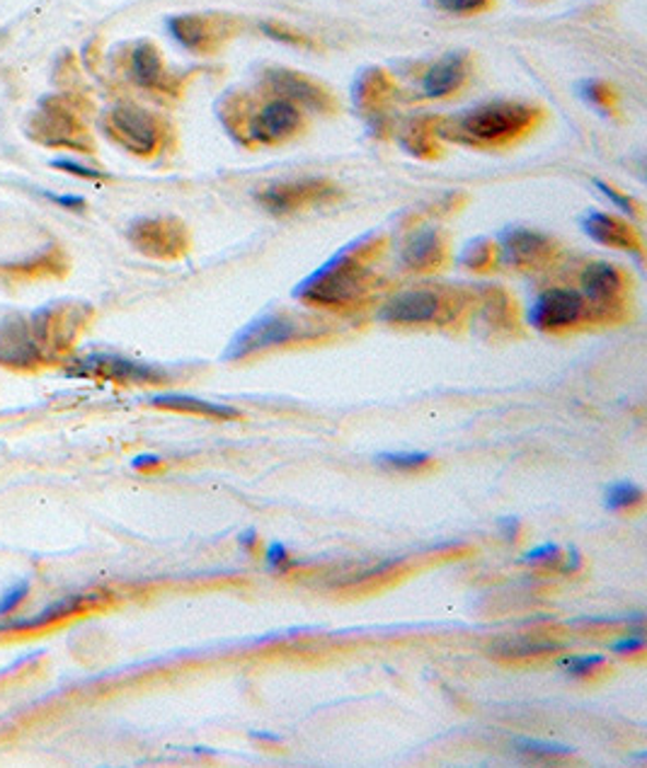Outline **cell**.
<instances>
[{
  "label": "cell",
  "instance_id": "6da1fadb",
  "mask_svg": "<svg viewBox=\"0 0 647 768\" xmlns=\"http://www.w3.org/2000/svg\"><path fill=\"white\" fill-rule=\"evenodd\" d=\"M533 121V109L519 103H487L481 107L466 109L461 115L446 119L439 133L449 141L459 143H505L517 139Z\"/></svg>",
  "mask_w": 647,
  "mask_h": 768
},
{
  "label": "cell",
  "instance_id": "7a4b0ae2",
  "mask_svg": "<svg viewBox=\"0 0 647 768\" xmlns=\"http://www.w3.org/2000/svg\"><path fill=\"white\" fill-rule=\"evenodd\" d=\"M366 281H369V275L344 251L334 255L328 265H322L314 277H308L296 289V296L320 303V306H348L366 291Z\"/></svg>",
  "mask_w": 647,
  "mask_h": 768
},
{
  "label": "cell",
  "instance_id": "3957f363",
  "mask_svg": "<svg viewBox=\"0 0 647 768\" xmlns=\"http://www.w3.org/2000/svg\"><path fill=\"white\" fill-rule=\"evenodd\" d=\"M306 333V327L301 321L292 318L286 313H267L248 323L243 330L233 337V342L226 349L223 359H243L255 352H264L270 347H282L286 342L296 340Z\"/></svg>",
  "mask_w": 647,
  "mask_h": 768
},
{
  "label": "cell",
  "instance_id": "277c9868",
  "mask_svg": "<svg viewBox=\"0 0 647 768\" xmlns=\"http://www.w3.org/2000/svg\"><path fill=\"white\" fill-rule=\"evenodd\" d=\"M589 303L575 289L553 287L541 291L529 306V323L541 333H561L585 318Z\"/></svg>",
  "mask_w": 647,
  "mask_h": 768
},
{
  "label": "cell",
  "instance_id": "5b68a950",
  "mask_svg": "<svg viewBox=\"0 0 647 768\" xmlns=\"http://www.w3.org/2000/svg\"><path fill=\"white\" fill-rule=\"evenodd\" d=\"M109 131L125 149L137 155H151L161 143L158 121L146 109L119 105L109 112Z\"/></svg>",
  "mask_w": 647,
  "mask_h": 768
},
{
  "label": "cell",
  "instance_id": "8992f818",
  "mask_svg": "<svg viewBox=\"0 0 647 768\" xmlns=\"http://www.w3.org/2000/svg\"><path fill=\"white\" fill-rule=\"evenodd\" d=\"M446 313V303L439 291L434 289H410L390 296L378 318L390 325H427L437 323Z\"/></svg>",
  "mask_w": 647,
  "mask_h": 768
},
{
  "label": "cell",
  "instance_id": "52a82bcc",
  "mask_svg": "<svg viewBox=\"0 0 647 768\" xmlns=\"http://www.w3.org/2000/svg\"><path fill=\"white\" fill-rule=\"evenodd\" d=\"M334 195H338V189L322 183V179H294V183L264 187L258 195V201L267 211L274 213V217H286V213H292L301 207L316 205V201L322 199H332Z\"/></svg>",
  "mask_w": 647,
  "mask_h": 768
},
{
  "label": "cell",
  "instance_id": "ba28073f",
  "mask_svg": "<svg viewBox=\"0 0 647 768\" xmlns=\"http://www.w3.org/2000/svg\"><path fill=\"white\" fill-rule=\"evenodd\" d=\"M73 376H99L119 383H161L163 371L149 364L119 357V354H91L71 366Z\"/></svg>",
  "mask_w": 647,
  "mask_h": 768
},
{
  "label": "cell",
  "instance_id": "9c48e42d",
  "mask_svg": "<svg viewBox=\"0 0 647 768\" xmlns=\"http://www.w3.org/2000/svg\"><path fill=\"white\" fill-rule=\"evenodd\" d=\"M129 238L151 257H175L185 251V229L175 221L141 219L129 229Z\"/></svg>",
  "mask_w": 647,
  "mask_h": 768
},
{
  "label": "cell",
  "instance_id": "30bf717a",
  "mask_svg": "<svg viewBox=\"0 0 647 768\" xmlns=\"http://www.w3.org/2000/svg\"><path fill=\"white\" fill-rule=\"evenodd\" d=\"M301 124V112L294 103L279 97L267 103L248 124V137L258 143H277L294 137Z\"/></svg>",
  "mask_w": 647,
  "mask_h": 768
},
{
  "label": "cell",
  "instance_id": "8fae6325",
  "mask_svg": "<svg viewBox=\"0 0 647 768\" xmlns=\"http://www.w3.org/2000/svg\"><path fill=\"white\" fill-rule=\"evenodd\" d=\"M105 602H107V594H103V592H87V594L63 596V598H59V602L49 604L37 616L3 620V624H0V632H27V630L47 628L51 624H59V620H66V618H71L75 614H83V612H87V608H95V606L105 604Z\"/></svg>",
  "mask_w": 647,
  "mask_h": 768
},
{
  "label": "cell",
  "instance_id": "7c38bea8",
  "mask_svg": "<svg viewBox=\"0 0 647 768\" xmlns=\"http://www.w3.org/2000/svg\"><path fill=\"white\" fill-rule=\"evenodd\" d=\"M42 357V345L37 340L35 327L30 321L10 318L0 327V361L5 366L27 369L37 364Z\"/></svg>",
  "mask_w": 647,
  "mask_h": 768
},
{
  "label": "cell",
  "instance_id": "4fadbf2b",
  "mask_svg": "<svg viewBox=\"0 0 647 768\" xmlns=\"http://www.w3.org/2000/svg\"><path fill=\"white\" fill-rule=\"evenodd\" d=\"M553 243L529 229H507L499 233V257L511 267H529L549 257Z\"/></svg>",
  "mask_w": 647,
  "mask_h": 768
},
{
  "label": "cell",
  "instance_id": "5bb4252c",
  "mask_svg": "<svg viewBox=\"0 0 647 768\" xmlns=\"http://www.w3.org/2000/svg\"><path fill=\"white\" fill-rule=\"evenodd\" d=\"M579 223H583V231L589 235V238H595L597 243L640 255L638 235H635V231L628 223L619 221L616 217H609V213H601V211H589Z\"/></svg>",
  "mask_w": 647,
  "mask_h": 768
},
{
  "label": "cell",
  "instance_id": "9a60e30c",
  "mask_svg": "<svg viewBox=\"0 0 647 768\" xmlns=\"http://www.w3.org/2000/svg\"><path fill=\"white\" fill-rule=\"evenodd\" d=\"M583 296L587 303H592L595 309H607L611 301H616L623 291V275L619 267L609 263H592L585 267L583 279Z\"/></svg>",
  "mask_w": 647,
  "mask_h": 768
},
{
  "label": "cell",
  "instance_id": "2e32d148",
  "mask_svg": "<svg viewBox=\"0 0 647 768\" xmlns=\"http://www.w3.org/2000/svg\"><path fill=\"white\" fill-rule=\"evenodd\" d=\"M466 78V61L461 54H449L439 59L437 63L422 78V93L425 97H446L454 90H459Z\"/></svg>",
  "mask_w": 647,
  "mask_h": 768
},
{
  "label": "cell",
  "instance_id": "e0dca14e",
  "mask_svg": "<svg viewBox=\"0 0 647 768\" xmlns=\"http://www.w3.org/2000/svg\"><path fill=\"white\" fill-rule=\"evenodd\" d=\"M149 403L153 405V408H161V410L204 415V417H214V420H236V417H240V412L236 408H231V405L209 403V400L195 398V395H185V393H161V395H153Z\"/></svg>",
  "mask_w": 647,
  "mask_h": 768
},
{
  "label": "cell",
  "instance_id": "ac0fdd59",
  "mask_svg": "<svg viewBox=\"0 0 647 768\" xmlns=\"http://www.w3.org/2000/svg\"><path fill=\"white\" fill-rule=\"evenodd\" d=\"M270 83L279 95L289 100V103H294L296 107L306 105V107H314V109H322V107H328V103H330L328 95L322 93L318 85L306 81L304 75H296V73H289V71H272Z\"/></svg>",
  "mask_w": 647,
  "mask_h": 768
},
{
  "label": "cell",
  "instance_id": "d6986e66",
  "mask_svg": "<svg viewBox=\"0 0 647 768\" xmlns=\"http://www.w3.org/2000/svg\"><path fill=\"white\" fill-rule=\"evenodd\" d=\"M442 257V238L437 231L425 229L412 233L408 243L403 245V253H400V259H403V265L410 269H430L439 263Z\"/></svg>",
  "mask_w": 647,
  "mask_h": 768
},
{
  "label": "cell",
  "instance_id": "ffe728a7",
  "mask_svg": "<svg viewBox=\"0 0 647 768\" xmlns=\"http://www.w3.org/2000/svg\"><path fill=\"white\" fill-rule=\"evenodd\" d=\"M555 652H561V642L545 638H505L490 645V654L497 660H539Z\"/></svg>",
  "mask_w": 647,
  "mask_h": 768
},
{
  "label": "cell",
  "instance_id": "44dd1931",
  "mask_svg": "<svg viewBox=\"0 0 647 768\" xmlns=\"http://www.w3.org/2000/svg\"><path fill=\"white\" fill-rule=\"evenodd\" d=\"M131 75L141 88H155L163 81V61L161 54L149 42L139 44L131 51Z\"/></svg>",
  "mask_w": 647,
  "mask_h": 768
},
{
  "label": "cell",
  "instance_id": "7402d4cb",
  "mask_svg": "<svg viewBox=\"0 0 647 768\" xmlns=\"http://www.w3.org/2000/svg\"><path fill=\"white\" fill-rule=\"evenodd\" d=\"M167 27H170V35L180 44H185L187 49H199L207 42V25L204 20L197 15L173 18L167 22Z\"/></svg>",
  "mask_w": 647,
  "mask_h": 768
},
{
  "label": "cell",
  "instance_id": "603a6c76",
  "mask_svg": "<svg viewBox=\"0 0 647 768\" xmlns=\"http://www.w3.org/2000/svg\"><path fill=\"white\" fill-rule=\"evenodd\" d=\"M430 461H432V456L425 454V451H388V454L376 456L378 466L390 468V470H403V473L427 468Z\"/></svg>",
  "mask_w": 647,
  "mask_h": 768
},
{
  "label": "cell",
  "instance_id": "cb8c5ba5",
  "mask_svg": "<svg viewBox=\"0 0 647 768\" xmlns=\"http://www.w3.org/2000/svg\"><path fill=\"white\" fill-rule=\"evenodd\" d=\"M645 500L643 488L633 482H611L607 492H604V502L609 510L621 512V510H631V507H638Z\"/></svg>",
  "mask_w": 647,
  "mask_h": 768
},
{
  "label": "cell",
  "instance_id": "d4e9b609",
  "mask_svg": "<svg viewBox=\"0 0 647 768\" xmlns=\"http://www.w3.org/2000/svg\"><path fill=\"white\" fill-rule=\"evenodd\" d=\"M515 749L524 756H570L575 754L573 747H565V744H555V742H539V740H527L521 737L515 742Z\"/></svg>",
  "mask_w": 647,
  "mask_h": 768
},
{
  "label": "cell",
  "instance_id": "484cf974",
  "mask_svg": "<svg viewBox=\"0 0 647 768\" xmlns=\"http://www.w3.org/2000/svg\"><path fill=\"white\" fill-rule=\"evenodd\" d=\"M604 658H599V654H573V658H563L557 660L561 664V670L570 676H589L595 674L597 670L604 666Z\"/></svg>",
  "mask_w": 647,
  "mask_h": 768
},
{
  "label": "cell",
  "instance_id": "4316f807",
  "mask_svg": "<svg viewBox=\"0 0 647 768\" xmlns=\"http://www.w3.org/2000/svg\"><path fill=\"white\" fill-rule=\"evenodd\" d=\"M557 560H561V548H557L555 544H543L539 548L527 550L521 556V562H527V565H551Z\"/></svg>",
  "mask_w": 647,
  "mask_h": 768
},
{
  "label": "cell",
  "instance_id": "83f0119b",
  "mask_svg": "<svg viewBox=\"0 0 647 768\" xmlns=\"http://www.w3.org/2000/svg\"><path fill=\"white\" fill-rule=\"evenodd\" d=\"M398 568V560H386V562H378V565H372V568H366L364 572L360 574H354V578L350 580L352 584H362V582H376V580H384L388 578L390 572H393Z\"/></svg>",
  "mask_w": 647,
  "mask_h": 768
},
{
  "label": "cell",
  "instance_id": "f1b7e54d",
  "mask_svg": "<svg viewBox=\"0 0 647 768\" xmlns=\"http://www.w3.org/2000/svg\"><path fill=\"white\" fill-rule=\"evenodd\" d=\"M442 10L446 13H456V15H468L475 13V10H483L487 5V0H434Z\"/></svg>",
  "mask_w": 647,
  "mask_h": 768
},
{
  "label": "cell",
  "instance_id": "f546056e",
  "mask_svg": "<svg viewBox=\"0 0 647 768\" xmlns=\"http://www.w3.org/2000/svg\"><path fill=\"white\" fill-rule=\"evenodd\" d=\"M264 560H267V565H270V568H274L279 572H284L296 565L292 558H289V550L284 548V544H270V548H267V552H264Z\"/></svg>",
  "mask_w": 647,
  "mask_h": 768
},
{
  "label": "cell",
  "instance_id": "4dcf8cb0",
  "mask_svg": "<svg viewBox=\"0 0 647 768\" xmlns=\"http://www.w3.org/2000/svg\"><path fill=\"white\" fill-rule=\"evenodd\" d=\"M27 590H30V584H27V582H22V584H15L13 590H10L3 598H0V618L8 616L10 612H15V608H17L22 602H25Z\"/></svg>",
  "mask_w": 647,
  "mask_h": 768
},
{
  "label": "cell",
  "instance_id": "1f68e13d",
  "mask_svg": "<svg viewBox=\"0 0 647 768\" xmlns=\"http://www.w3.org/2000/svg\"><path fill=\"white\" fill-rule=\"evenodd\" d=\"M597 189L601 191V195H607L611 201H613V205H616L623 213H626V217H631V219H635V217H638V209H635V205H633V201L628 199V197H623V195H619V191L616 189H613V187H609V185H604V183H601V179H597Z\"/></svg>",
  "mask_w": 647,
  "mask_h": 768
},
{
  "label": "cell",
  "instance_id": "d6a6232c",
  "mask_svg": "<svg viewBox=\"0 0 647 768\" xmlns=\"http://www.w3.org/2000/svg\"><path fill=\"white\" fill-rule=\"evenodd\" d=\"M643 648H645V638L640 636V632H638V636L621 638V640L611 642V645H609V650H611L613 654H633V652H640Z\"/></svg>",
  "mask_w": 647,
  "mask_h": 768
},
{
  "label": "cell",
  "instance_id": "836d02e7",
  "mask_svg": "<svg viewBox=\"0 0 647 768\" xmlns=\"http://www.w3.org/2000/svg\"><path fill=\"white\" fill-rule=\"evenodd\" d=\"M56 167H61V171L66 173H73V175H81L85 179H103L105 175L95 171V167H87V165H81V163H73V161H56L54 163Z\"/></svg>",
  "mask_w": 647,
  "mask_h": 768
},
{
  "label": "cell",
  "instance_id": "e575fe53",
  "mask_svg": "<svg viewBox=\"0 0 647 768\" xmlns=\"http://www.w3.org/2000/svg\"><path fill=\"white\" fill-rule=\"evenodd\" d=\"M583 97L587 100V103H592V105H607V88L597 83V81H589V83H583Z\"/></svg>",
  "mask_w": 647,
  "mask_h": 768
},
{
  "label": "cell",
  "instance_id": "d590c367",
  "mask_svg": "<svg viewBox=\"0 0 647 768\" xmlns=\"http://www.w3.org/2000/svg\"><path fill=\"white\" fill-rule=\"evenodd\" d=\"M42 195L47 197V199H51L54 205H61L66 209H81L85 205L83 197H73V195H61L59 197V195H51V191H42Z\"/></svg>",
  "mask_w": 647,
  "mask_h": 768
},
{
  "label": "cell",
  "instance_id": "8d00e7d4",
  "mask_svg": "<svg viewBox=\"0 0 647 768\" xmlns=\"http://www.w3.org/2000/svg\"><path fill=\"white\" fill-rule=\"evenodd\" d=\"M497 526L502 528V534H505V538L509 540V544H515V540L519 538V519L505 516V519H499Z\"/></svg>",
  "mask_w": 647,
  "mask_h": 768
},
{
  "label": "cell",
  "instance_id": "74e56055",
  "mask_svg": "<svg viewBox=\"0 0 647 768\" xmlns=\"http://www.w3.org/2000/svg\"><path fill=\"white\" fill-rule=\"evenodd\" d=\"M238 544H240L245 550H252L255 546L260 544V540H258V531H255V528H245L243 534L238 536Z\"/></svg>",
  "mask_w": 647,
  "mask_h": 768
},
{
  "label": "cell",
  "instance_id": "f35d334b",
  "mask_svg": "<svg viewBox=\"0 0 647 768\" xmlns=\"http://www.w3.org/2000/svg\"><path fill=\"white\" fill-rule=\"evenodd\" d=\"M579 565H583V556H579V550L575 546H570V550H567V560L563 565V572H575L579 570Z\"/></svg>",
  "mask_w": 647,
  "mask_h": 768
},
{
  "label": "cell",
  "instance_id": "ab89813d",
  "mask_svg": "<svg viewBox=\"0 0 647 768\" xmlns=\"http://www.w3.org/2000/svg\"><path fill=\"white\" fill-rule=\"evenodd\" d=\"M133 468L137 470H143V468H155V466H161V458L158 456H153V454H143V456H137L131 463Z\"/></svg>",
  "mask_w": 647,
  "mask_h": 768
}]
</instances>
